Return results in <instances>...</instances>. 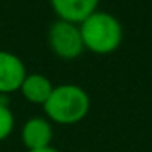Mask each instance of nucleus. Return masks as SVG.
<instances>
[{"label":"nucleus","mask_w":152,"mask_h":152,"mask_svg":"<svg viewBox=\"0 0 152 152\" xmlns=\"http://www.w3.org/2000/svg\"><path fill=\"white\" fill-rule=\"evenodd\" d=\"M83 48L95 54L116 51L123 39V28L118 18L106 12H95L79 25Z\"/></svg>","instance_id":"1"},{"label":"nucleus","mask_w":152,"mask_h":152,"mask_svg":"<svg viewBox=\"0 0 152 152\" xmlns=\"http://www.w3.org/2000/svg\"><path fill=\"white\" fill-rule=\"evenodd\" d=\"M43 106L51 121L59 124H75L87 116L90 110V98L79 85L64 83L54 87L51 96Z\"/></svg>","instance_id":"2"},{"label":"nucleus","mask_w":152,"mask_h":152,"mask_svg":"<svg viewBox=\"0 0 152 152\" xmlns=\"http://www.w3.org/2000/svg\"><path fill=\"white\" fill-rule=\"evenodd\" d=\"M48 43L57 57L66 61H72L79 57L85 49L82 43V36H80L79 25L62 20L54 21L49 26Z\"/></svg>","instance_id":"3"},{"label":"nucleus","mask_w":152,"mask_h":152,"mask_svg":"<svg viewBox=\"0 0 152 152\" xmlns=\"http://www.w3.org/2000/svg\"><path fill=\"white\" fill-rule=\"evenodd\" d=\"M26 77L23 61L13 53L0 51V93H12L20 90Z\"/></svg>","instance_id":"4"},{"label":"nucleus","mask_w":152,"mask_h":152,"mask_svg":"<svg viewBox=\"0 0 152 152\" xmlns=\"http://www.w3.org/2000/svg\"><path fill=\"white\" fill-rule=\"evenodd\" d=\"M100 0H49L59 20L80 25L85 18L96 12Z\"/></svg>","instance_id":"5"},{"label":"nucleus","mask_w":152,"mask_h":152,"mask_svg":"<svg viewBox=\"0 0 152 152\" xmlns=\"http://www.w3.org/2000/svg\"><path fill=\"white\" fill-rule=\"evenodd\" d=\"M21 141L30 151L43 149L51 145L53 141V128L44 118H31L25 123L21 129Z\"/></svg>","instance_id":"6"},{"label":"nucleus","mask_w":152,"mask_h":152,"mask_svg":"<svg viewBox=\"0 0 152 152\" xmlns=\"http://www.w3.org/2000/svg\"><path fill=\"white\" fill-rule=\"evenodd\" d=\"M20 90L28 102L36 103V105H44L53 93L54 87L48 77L41 75V74H30L25 77Z\"/></svg>","instance_id":"7"},{"label":"nucleus","mask_w":152,"mask_h":152,"mask_svg":"<svg viewBox=\"0 0 152 152\" xmlns=\"http://www.w3.org/2000/svg\"><path fill=\"white\" fill-rule=\"evenodd\" d=\"M13 124H15L13 113L10 111L8 105L0 103V141H4L10 136V132L13 131Z\"/></svg>","instance_id":"8"},{"label":"nucleus","mask_w":152,"mask_h":152,"mask_svg":"<svg viewBox=\"0 0 152 152\" xmlns=\"http://www.w3.org/2000/svg\"><path fill=\"white\" fill-rule=\"evenodd\" d=\"M28 152H59L57 149L51 147V145H48V147H43V149H34V151H28Z\"/></svg>","instance_id":"9"}]
</instances>
